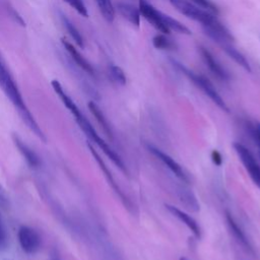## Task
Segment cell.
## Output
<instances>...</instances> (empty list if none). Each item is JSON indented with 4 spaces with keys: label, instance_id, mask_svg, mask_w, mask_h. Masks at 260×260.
Instances as JSON below:
<instances>
[{
    "label": "cell",
    "instance_id": "obj_11",
    "mask_svg": "<svg viewBox=\"0 0 260 260\" xmlns=\"http://www.w3.org/2000/svg\"><path fill=\"white\" fill-rule=\"evenodd\" d=\"M165 207H166V209L172 215H174L181 222H183L192 232V234L194 235V237L196 239H200V237H201V229H200L198 222L191 215H189L185 211H183L180 208H178V207H176L174 205H171V204H165Z\"/></svg>",
    "mask_w": 260,
    "mask_h": 260
},
{
    "label": "cell",
    "instance_id": "obj_17",
    "mask_svg": "<svg viewBox=\"0 0 260 260\" xmlns=\"http://www.w3.org/2000/svg\"><path fill=\"white\" fill-rule=\"evenodd\" d=\"M60 18H61V22L64 25V27L66 28V30L68 31V34L70 35V37L72 38V40L74 41V43L81 49L84 48V41L83 38L81 36V34L79 32L78 28L74 25V23H72V21L63 13H60Z\"/></svg>",
    "mask_w": 260,
    "mask_h": 260
},
{
    "label": "cell",
    "instance_id": "obj_12",
    "mask_svg": "<svg viewBox=\"0 0 260 260\" xmlns=\"http://www.w3.org/2000/svg\"><path fill=\"white\" fill-rule=\"evenodd\" d=\"M225 220L229 226L230 232L232 233L233 237L235 238V240L239 243L240 246L243 247V249H245L248 253H254L253 247L250 243V241L248 240L247 236L245 235L244 231L242 230V228L238 224V222L236 221V219L233 217V215L230 212H225Z\"/></svg>",
    "mask_w": 260,
    "mask_h": 260
},
{
    "label": "cell",
    "instance_id": "obj_21",
    "mask_svg": "<svg viewBox=\"0 0 260 260\" xmlns=\"http://www.w3.org/2000/svg\"><path fill=\"white\" fill-rule=\"evenodd\" d=\"M152 45L155 49L159 50H174L176 49V44L167 38L165 34H157L152 38Z\"/></svg>",
    "mask_w": 260,
    "mask_h": 260
},
{
    "label": "cell",
    "instance_id": "obj_6",
    "mask_svg": "<svg viewBox=\"0 0 260 260\" xmlns=\"http://www.w3.org/2000/svg\"><path fill=\"white\" fill-rule=\"evenodd\" d=\"M17 238L21 250L26 254L37 253L42 246V238L40 234L30 226L21 225L18 229Z\"/></svg>",
    "mask_w": 260,
    "mask_h": 260
},
{
    "label": "cell",
    "instance_id": "obj_25",
    "mask_svg": "<svg viewBox=\"0 0 260 260\" xmlns=\"http://www.w3.org/2000/svg\"><path fill=\"white\" fill-rule=\"evenodd\" d=\"M8 244V234H7V229L4 223V220L1 216L0 213V250L5 249Z\"/></svg>",
    "mask_w": 260,
    "mask_h": 260
},
{
    "label": "cell",
    "instance_id": "obj_3",
    "mask_svg": "<svg viewBox=\"0 0 260 260\" xmlns=\"http://www.w3.org/2000/svg\"><path fill=\"white\" fill-rule=\"evenodd\" d=\"M173 64L181 71L183 72L197 87H199L219 109H221L224 112H229V108L221 98V95L218 93L216 88L213 86V84L203 75L196 74L193 71L189 70L185 66H183L181 63L177 61H173Z\"/></svg>",
    "mask_w": 260,
    "mask_h": 260
},
{
    "label": "cell",
    "instance_id": "obj_2",
    "mask_svg": "<svg viewBox=\"0 0 260 260\" xmlns=\"http://www.w3.org/2000/svg\"><path fill=\"white\" fill-rule=\"evenodd\" d=\"M0 87L5 93V95L8 98V100L11 102V104L14 106L21 120L23 121V123H25L28 129L31 132H34V134H36L41 140L46 141V136L43 130L35 120L28 108L26 107L24 100L21 95V92L1 54H0Z\"/></svg>",
    "mask_w": 260,
    "mask_h": 260
},
{
    "label": "cell",
    "instance_id": "obj_10",
    "mask_svg": "<svg viewBox=\"0 0 260 260\" xmlns=\"http://www.w3.org/2000/svg\"><path fill=\"white\" fill-rule=\"evenodd\" d=\"M200 55L206 64V66L209 68V70L212 72L214 76H216L218 79L228 81L230 80V74L229 72L221 66V64L214 58V56L204 47H199Z\"/></svg>",
    "mask_w": 260,
    "mask_h": 260
},
{
    "label": "cell",
    "instance_id": "obj_28",
    "mask_svg": "<svg viewBox=\"0 0 260 260\" xmlns=\"http://www.w3.org/2000/svg\"><path fill=\"white\" fill-rule=\"evenodd\" d=\"M211 159H212L213 164L216 165V166H220L221 162H222L221 154H220L217 150H213V151L211 152Z\"/></svg>",
    "mask_w": 260,
    "mask_h": 260
},
{
    "label": "cell",
    "instance_id": "obj_16",
    "mask_svg": "<svg viewBox=\"0 0 260 260\" xmlns=\"http://www.w3.org/2000/svg\"><path fill=\"white\" fill-rule=\"evenodd\" d=\"M219 46H220L221 49L224 51V53H225L231 59H233L239 66L243 67L246 71L251 72L250 63L248 62V60L246 59V57H245L240 51H238L236 48H234L230 43L221 44V45H219Z\"/></svg>",
    "mask_w": 260,
    "mask_h": 260
},
{
    "label": "cell",
    "instance_id": "obj_20",
    "mask_svg": "<svg viewBox=\"0 0 260 260\" xmlns=\"http://www.w3.org/2000/svg\"><path fill=\"white\" fill-rule=\"evenodd\" d=\"M99 9L108 22H113L115 18V8L111 0H95Z\"/></svg>",
    "mask_w": 260,
    "mask_h": 260
},
{
    "label": "cell",
    "instance_id": "obj_7",
    "mask_svg": "<svg viewBox=\"0 0 260 260\" xmlns=\"http://www.w3.org/2000/svg\"><path fill=\"white\" fill-rule=\"evenodd\" d=\"M146 148L149 152H151L158 160L161 161V164L167 167L179 180H181L184 183H189V177L184 171V169L181 167L180 164H178L172 156L157 148L156 146L147 143Z\"/></svg>",
    "mask_w": 260,
    "mask_h": 260
},
{
    "label": "cell",
    "instance_id": "obj_13",
    "mask_svg": "<svg viewBox=\"0 0 260 260\" xmlns=\"http://www.w3.org/2000/svg\"><path fill=\"white\" fill-rule=\"evenodd\" d=\"M61 43L64 47V49L66 50V52L68 53V55L71 57V59L74 61V63L80 68L82 69L84 72H86L89 75H94V69L92 67V65L80 54V52L71 44L69 43L67 40L65 39H61Z\"/></svg>",
    "mask_w": 260,
    "mask_h": 260
},
{
    "label": "cell",
    "instance_id": "obj_9",
    "mask_svg": "<svg viewBox=\"0 0 260 260\" xmlns=\"http://www.w3.org/2000/svg\"><path fill=\"white\" fill-rule=\"evenodd\" d=\"M139 11L140 15L143 16V18L150 23L155 29L160 31L161 34L168 35L170 34V29L166 26L164 23L161 16H160V11L155 9L150 3H148L146 0H139Z\"/></svg>",
    "mask_w": 260,
    "mask_h": 260
},
{
    "label": "cell",
    "instance_id": "obj_19",
    "mask_svg": "<svg viewBox=\"0 0 260 260\" xmlns=\"http://www.w3.org/2000/svg\"><path fill=\"white\" fill-rule=\"evenodd\" d=\"M160 16H161V19H162L164 23L166 24V26H167L170 30L173 29V30H175V31H177V32H179V34H182V35H188V36L192 35V31H191L185 24H183L182 22H180L179 20H177V19L171 17V16L168 15V14L162 13L161 11H160Z\"/></svg>",
    "mask_w": 260,
    "mask_h": 260
},
{
    "label": "cell",
    "instance_id": "obj_23",
    "mask_svg": "<svg viewBox=\"0 0 260 260\" xmlns=\"http://www.w3.org/2000/svg\"><path fill=\"white\" fill-rule=\"evenodd\" d=\"M64 1L67 2L73 9H75L76 12L79 13L81 16H84V17L88 16V11L83 0H64Z\"/></svg>",
    "mask_w": 260,
    "mask_h": 260
},
{
    "label": "cell",
    "instance_id": "obj_29",
    "mask_svg": "<svg viewBox=\"0 0 260 260\" xmlns=\"http://www.w3.org/2000/svg\"><path fill=\"white\" fill-rule=\"evenodd\" d=\"M49 260H61V259H60L59 255H58V254L55 252V253H53V254L50 256Z\"/></svg>",
    "mask_w": 260,
    "mask_h": 260
},
{
    "label": "cell",
    "instance_id": "obj_15",
    "mask_svg": "<svg viewBox=\"0 0 260 260\" xmlns=\"http://www.w3.org/2000/svg\"><path fill=\"white\" fill-rule=\"evenodd\" d=\"M117 9L119 13L127 19L131 24L135 25L136 27H139L140 25V11L139 8L135 7L134 5L130 3L125 2H119L117 4Z\"/></svg>",
    "mask_w": 260,
    "mask_h": 260
},
{
    "label": "cell",
    "instance_id": "obj_26",
    "mask_svg": "<svg viewBox=\"0 0 260 260\" xmlns=\"http://www.w3.org/2000/svg\"><path fill=\"white\" fill-rule=\"evenodd\" d=\"M250 130H251V133L254 136L255 140H257L258 144L260 145V123L255 122V123L251 124L250 125Z\"/></svg>",
    "mask_w": 260,
    "mask_h": 260
},
{
    "label": "cell",
    "instance_id": "obj_5",
    "mask_svg": "<svg viewBox=\"0 0 260 260\" xmlns=\"http://www.w3.org/2000/svg\"><path fill=\"white\" fill-rule=\"evenodd\" d=\"M233 147L251 180L260 189V165L256 160L254 154L240 142H235Z\"/></svg>",
    "mask_w": 260,
    "mask_h": 260
},
{
    "label": "cell",
    "instance_id": "obj_30",
    "mask_svg": "<svg viewBox=\"0 0 260 260\" xmlns=\"http://www.w3.org/2000/svg\"><path fill=\"white\" fill-rule=\"evenodd\" d=\"M180 260H189V259H188V258H186V257H181V258H180Z\"/></svg>",
    "mask_w": 260,
    "mask_h": 260
},
{
    "label": "cell",
    "instance_id": "obj_4",
    "mask_svg": "<svg viewBox=\"0 0 260 260\" xmlns=\"http://www.w3.org/2000/svg\"><path fill=\"white\" fill-rule=\"evenodd\" d=\"M170 2L179 12L193 20L202 23V25H208L217 19L213 13L203 8H199V6L187 0H170Z\"/></svg>",
    "mask_w": 260,
    "mask_h": 260
},
{
    "label": "cell",
    "instance_id": "obj_14",
    "mask_svg": "<svg viewBox=\"0 0 260 260\" xmlns=\"http://www.w3.org/2000/svg\"><path fill=\"white\" fill-rule=\"evenodd\" d=\"M12 139L13 142L15 144V146L17 147V149L19 150V152L21 153V155L23 156V158L25 159L26 164L31 167V168H39L41 165V159L39 157V155L34 151V149H31L18 135H16L15 133L12 135Z\"/></svg>",
    "mask_w": 260,
    "mask_h": 260
},
{
    "label": "cell",
    "instance_id": "obj_8",
    "mask_svg": "<svg viewBox=\"0 0 260 260\" xmlns=\"http://www.w3.org/2000/svg\"><path fill=\"white\" fill-rule=\"evenodd\" d=\"M87 146H88V149H89V151L91 152V154H92V156H93V158L95 159V161L98 162V165L100 166V169L102 170V172H103V174L105 175V177H106V179H107V181H108V183L110 184V186H111V188L113 189V191L117 194V196L120 198V200L123 202V204L126 206V207H128V208H130V206H131V202H130V200L128 199V197L124 194V192L122 191V189L120 188V186L118 185V183H116V181H115V179H114V177H113V175H112V173H111V171H110V169L107 167V165H106V162L103 160V158L101 157V155L98 153V151L92 147V145L91 144H87Z\"/></svg>",
    "mask_w": 260,
    "mask_h": 260
},
{
    "label": "cell",
    "instance_id": "obj_18",
    "mask_svg": "<svg viewBox=\"0 0 260 260\" xmlns=\"http://www.w3.org/2000/svg\"><path fill=\"white\" fill-rule=\"evenodd\" d=\"M88 109L91 112V114L94 116V118L96 119V121L99 122V124L101 125V127L103 128V130L105 131V133L108 135L109 138H112V129L111 126L107 120V118L105 117L104 113L102 112V110L99 108V106L94 103V102H89L88 103Z\"/></svg>",
    "mask_w": 260,
    "mask_h": 260
},
{
    "label": "cell",
    "instance_id": "obj_22",
    "mask_svg": "<svg viewBox=\"0 0 260 260\" xmlns=\"http://www.w3.org/2000/svg\"><path fill=\"white\" fill-rule=\"evenodd\" d=\"M109 74L111 76V78L118 84L124 85L126 83V76L124 71L122 70L121 67L111 64L109 66Z\"/></svg>",
    "mask_w": 260,
    "mask_h": 260
},
{
    "label": "cell",
    "instance_id": "obj_24",
    "mask_svg": "<svg viewBox=\"0 0 260 260\" xmlns=\"http://www.w3.org/2000/svg\"><path fill=\"white\" fill-rule=\"evenodd\" d=\"M193 3L197 6H199L200 8H203L211 13H218V8L217 6L211 1V0H192Z\"/></svg>",
    "mask_w": 260,
    "mask_h": 260
},
{
    "label": "cell",
    "instance_id": "obj_1",
    "mask_svg": "<svg viewBox=\"0 0 260 260\" xmlns=\"http://www.w3.org/2000/svg\"><path fill=\"white\" fill-rule=\"evenodd\" d=\"M52 87L54 89V91L57 93V95L60 98V100L62 101L63 105L69 110V112L74 116L75 121L77 122L78 126L80 127V129L83 131V133L91 140L93 141L102 150L103 152L113 161V164L119 168V170L121 172H123L124 174L127 175V169L126 166L124 164V161L122 160V158L120 157V155L98 134V132L95 131V129L93 128V126L91 125V123L88 121V119L83 115V113L79 110V108L77 107V105L74 103V101L68 95V93L65 91V89L63 88V86L61 85V83L58 80H52L51 82Z\"/></svg>",
    "mask_w": 260,
    "mask_h": 260
},
{
    "label": "cell",
    "instance_id": "obj_27",
    "mask_svg": "<svg viewBox=\"0 0 260 260\" xmlns=\"http://www.w3.org/2000/svg\"><path fill=\"white\" fill-rule=\"evenodd\" d=\"M9 205V199L8 196L5 192V190L3 189V187L0 185V206L2 208H7V206Z\"/></svg>",
    "mask_w": 260,
    "mask_h": 260
}]
</instances>
